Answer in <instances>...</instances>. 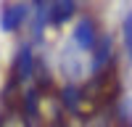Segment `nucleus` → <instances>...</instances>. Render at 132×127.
Wrapping results in <instances>:
<instances>
[{
	"mask_svg": "<svg viewBox=\"0 0 132 127\" xmlns=\"http://www.w3.org/2000/svg\"><path fill=\"white\" fill-rule=\"evenodd\" d=\"M37 66H40V61L35 56L32 42L29 40L21 42L16 50V58H13V66H11V74H8V82H5V93H13V90H19V85L29 82L37 74Z\"/></svg>",
	"mask_w": 132,
	"mask_h": 127,
	"instance_id": "1",
	"label": "nucleus"
},
{
	"mask_svg": "<svg viewBox=\"0 0 132 127\" xmlns=\"http://www.w3.org/2000/svg\"><path fill=\"white\" fill-rule=\"evenodd\" d=\"M32 16V5L27 0H8V3L0 8V29L5 32V35H16L29 21Z\"/></svg>",
	"mask_w": 132,
	"mask_h": 127,
	"instance_id": "2",
	"label": "nucleus"
},
{
	"mask_svg": "<svg viewBox=\"0 0 132 127\" xmlns=\"http://www.w3.org/2000/svg\"><path fill=\"white\" fill-rule=\"evenodd\" d=\"M108 69H114V37L108 35V32H103V35L98 37L93 53H90L87 74H90V77H101Z\"/></svg>",
	"mask_w": 132,
	"mask_h": 127,
	"instance_id": "3",
	"label": "nucleus"
},
{
	"mask_svg": "<svg viewBox=\"0 0 132 127\" xmlns=\"http://www.w3.org/2000/svg\"><path fill=\"white\" fill-rule=\"evenodd\" d=\"M98 37H101V32H98V24H95L93 16H82L79 21H74L71 42H74V48L79 53H93Z\"/></svg>",
	"mask_w": 132,
	"mask_h": 127,
	"instance_id": "4",
	"label": "nucleus"
},
{
	"mask_svg": "<svg viewBox=\"0 0 132 127\" xmlns=\"http://www.w3.org/2000/svg\"><path fill=\"white\" fill-rule=\"evenodd\" d=\"M77 13V0H50L48 3V24L50 27H63L69 24Z\"/></svg>",
	"mask_w": 132,
	"mask_h": 127,
	"instance_id": "5",
	"label": "nucleus"
},
{
	"mask_svg": "<svg viewBox=\"0 0 132 127\" xmlns=\"http://www.w3.org/2000/svg\"><path fill=\"white\" fill-rule=\"evenodd\" d=\"M61 106L69 114H77L79 106H85V88L79 82H66L61 88Z\"/></svg>",
	"mask_w": 132,
	"mask_h": 127,
	"instance_id": "6",
	"label": "nucleus"
},
{
	"mask_svg": "<svg viewBox=\"0 0 132 127\" xmlns=\"http://www.w3.org/2000/svg\"><path fill=\"white\" fill-rule=\"evenodd\" d=\"M21 109H24L27 116H37V111H40V88H27L24 90Z\"/></svg>",
	"mask_w": 132,
	"mask_h": 127,
	"instance_id": "7",
	"label": "nucleus"
},
{
	"mask_svg": "<svg viewBox=\"0 0 132 127\" xmlns=\"http://www.w3.org/2000/svg\"><path fill=\"white\" fill-rule=\"evenodd\" d=\"M122 42H124V53H127V61L132 66V11L122 16Z\"/></svg>",
	"mask_w": 132,
	"mask_h": 127,
	"instance_id": "8",
	"label": "nucleus"
},
{
	"mask_svg": "<svg viewBox=\"0 0 132 127\" xmlns=\"http://www.w3.org/2000/svg\"><path fill=\"white\" fill-rule=\"evenodd\" d=\"M50 3V0H32V5H35V8H45Z\"/></svg>",
	"mask_w": 132,
	"mask_h": 127,
	"instance_id": "9",
	"label": "nucleus"
}]
</instances>
